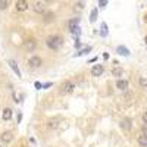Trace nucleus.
<instances>
[{
    "label": "nucleus",
    "mask_w": 147,
    "mask_h": 147,
    "mask_svg": "<svg viewBox=\"0 0 147 147\" xmlns=\"http://www.w3.org/2000/svg\"><path fill=\"white\" fill-rule=\"evenodd\" d=\"M46 46L50 49V50H59V49L63 46V38L60 35H50V37H47V40H46Z\"/></svg>",
    "instance_id": "obj_1"
},
{
    "label": "nucleus",
    "mask_w": 147,
    "mask_h": 147,
    "mask_svg": "<svg viewBox=\"0 0 147 147\" xmlns=\"http://www.w3.org/2000/svg\"><path fill=\"white\" fill-rule=\"evenodd\" d=\"M75 88H77V85L74 84L72 81H65V82L60 84V93L65 94V96L72 94L74 91H75Z\"/></svg>",
    "instance_id": "obj_2"
},
{
    "label": "nucleus",
    "mask_w": 147,
    "mask_h": 147,
    "mask_svg": "<svg viewBox=\"0 0 147 147\" xmlns=\"http://www.w3.org/2000/svg\"><path fill=\"white\" fill-rule=\"evenodd\" d=\"M27 65L30 69H38L41 65H43V59L40 56H31L28 60H27Z\"/></svg>",
    "instance_id": "obj_3"
},
{
    "label": "nucleus",
    "mask_w": 147,
    "mask_h": 147,
    "mask_svg": "<svg viewBox=\"0 0 147 147\" xmlns=\"http://www.w3.org/2000/svg\"><path fill=\"white\" fill-rule=\"evenodd\" d=\"M103 72H105V66L103 65H94L93 68H91V71H90V74H91V77H100V75H103Z\"/></svg>",
    "instance_id": "obj_4"
},
{
    "label": "nucleus",
    "mask_w": 147,
    "mask_h": 147,
    "mask_svg": "<svg viewBox=\"0 0 147 147\" xmlns=\"http://www.w3.org/2000/svg\"><path fill=\"white\" fill-rule=\"evenodd\" d=\"M28 7H30V3L27 2V0H16L15 9H16L18 12H25Z\"/></svg>",
    "instance_id": "obj_5"
},
{
    "label": "nucleus",
    "mask_w": 147,
    "mask_h": 147,
    "mask_svg": "<svg viewBox=\"0 0 147 147\" xmlns=\"http://www.w3.org/2000/svg\"><path fill=\"white\" fill-rule=\"evenodd\" d=\"M115 85H116V88H118V90H121V91H127L129 82H128L127 80H124V78H118V81H116Z\"/></svg>",
    "instance_id": "obj_6"
},
{
    "label": "nucleus",
    "mask_w": 147,
    "mask_h": 147,
    "mask_svg": "<svg viewBox=\"0 0 147 147\" xmlns=\"http://www.w3.org/2000/svg\"><path fill=\"white\" fill-rule=\"evenodd\" d=\"M7 63H9L10 69L15 72V75H18V77H22L21 69H19V66H18V63H16V60H13V59H9V60H7Z\"/></svg>",
    "instance_id": "obj_7"
},
{
    "label": "nucleus",
    "mask_w": 147,
    "mask_h": 147,
    "mask_svg": "<svg viewBox=\"0 0 147 147\" xmlns=\"http://www.w3.org/2000/svg\"><path fill=\"white\" fill-rule=\"evenodd\" d=\"M121 128L124 131H131L132 129V121L129 118H124L121 121Z\"/></svg>",
    "instance_id": "obj_8"
},
{
    "label": "nucleus",
    "mask_w": 147,
    "mask_h": 147,
    "mask_svg": "<svg viewBox=\"0 0 147 147\" xmlns=\"http://www.w3.org/2000/svg\"><path fill=\"white\" fill-rule=\"evenodd\" d=\"M37 47V43L34 40H27L25 43H24V49H25L27 52H34Z\"/></svg>",
    "instance_id": "obj_9"
},
{
    "label": "nucleus",
    "mask_w": 147,
    "mask_h": 147,
    "mask_svg": "<svg viewBox=\"0 0 147 147\" xmlns=\"http://www.w3.org/2000/svg\"><path fill=\"white\" fill-rule=\"evenodd\" d=\"M34 12H37V13H44L46 12V5L43 2H35L34 3Z\"/></svg>",
    "instance_id": "obj_10"
},
{
    "label": "nucleus",
    "mask_w": 147,
    "mask_h": 147,
    "mask_svg": "<svg viewBox=\"0 0 147 147\" xmlns=\"http://www.w3.org/2000/svg\"><path fill=\"white\" fill-rule=\"evenodd\" d=\"M78 25H80V18H74V19H71V21L68 22V28H69L71 32L75 31V28H77Z\"/></svg>",
    "instance_id": "obj_11"
},
{
    "label": "nucleus",
    "mask_w": 147,
    "mask_h": 147,
    "mask_svg": "<svg viewBox=\"0 0 147 147\" xmlns=\"http://www.w3.org/2000/svg\"><path fill=\"white\" fill-rule=\"evenodd\" d=\"M116 53L119 56H129L131 55V52L128 50V47H125V46H118L116 47Z\"/></svg>",
    "instance_id": "obj_12"
},
{
    "label": "nucleus",
    "mask_w": 147,
    "mask_h": 147,
    "mask_svg": "<svg viewBox=\"0 0 147 147\" xmlns=\"http://www.w3.org/2000/svg\"><path fill=\"white\" fill-rule=\"evenodd\" d=\"M12 138H13V136H12V132L10 131H5L3 134H2V136H0V140H2L3 143H10L12 141Z\"/></svg>",
    "instance_id": "obj_13"
},
{
    "label": "nucleus",
    "mask_w": 147,
    "mask_h": 147,
    "mask_svg": "<svg viewBox=\"0 0 147 147\" xmlns=\"http://www.w3.org/2000/svg\"><path fill=\"white\" fill-rule=\"evenodd\" d=\"M137 141H138V144L141 147H147V134L141 132L140 136H138V138H137Z\"/></svg>",
    "instance_id": "obj_14"
},
{
    "label": "nucleus",
    "mask_w": 147,
    "mask_h": 147,
    "mask_svg": "<svg viewBox=\"0 0 147 147\" xmlns=\"http://www.w3.org/2000/svg\"><path fill=\"white\" fill-rule=\"evenodd\" d=\"M12 113H13V110H12L10 107H6V109L3 110V113H2L3 121H9V119L12 118Z\"/></svg>",
    "instance_id": "obj_15"
},
{
    "label": "nucleus",
    "mask_w": 147,
    "mask_h": 147,
    "mask_svg": "<svg viewBox=\"0 0 147 147\" xmlns=\"http://www.w3.org/2000/svg\"><path fill=\"white\" fill-rule=\"evenodd\" d=\"M91 52V47L88 46V47H84V49H81L80 52H77L75 55H74V57H80V56H84V55H87V53H90Z\"/></svg>",
    "instance_id": "obj_16"
},
{
    "label": "nucleus",
    "mask_w": 147,
    "mask_h": 147,
    "mask_svg": "<svg viewBox=\"0 0 147 147\" xmlns=\"http://www.w3.org/2000/svg\"><path fill=\"white\" fill-rule=\"evenodd\" d=\"M112 77H116V78L124 77V69L122 68H113L112 69Z\"/></svg>",
    "instance_id": "obj_17"
},
{
    "label": "nucleus",
    "mask_w": 147,
    "mask_h": 147,
    "mask_svg": "<svg viewBox=\"0 0 147 147\" xmlns=\"http://www.w3.org/2000/svg\"><path fill=\"white\" fill-rule=\"evenodd\" d=\"M97 16H99V9L94 7L91 10V13H90V22H96L97 21Z\"/></svg>",
    "instance_id": "obj_18"
},
{
    "label": "nucleus",
    "mask_w": 147,
    "mask_h": 147,
    "mask_svg": "<svg viewBox=\"0 0 147 147\" xmlns=\"http://www.w3.org/2000/svg\"><path fill=\"white\" fill-rule=\"evenodd\" d=\"M100 35L102 37H107V34H109V30H107V24L106 22H102V25H100Z\"/></svg>",
    "instance_id": "obj_19"
},
{
    "label": "nucleus",
    "mask_w": 147,
    "mask_h": 147,
    "mask_svg": "<svg viewBox=\"0 0 147 147\" xmlns=\"http://www.w3.org/2000/svg\"><path fill=\"white\" fill-rule=\"evenodd\" d=\"M59 119L57 118H55V119H50V121H49V124H47V127L49 128H57V125H59Z\"/></svg>",
    "instance_id": "obj_20"
},
{
    "label": "nucleus",
    "mask_w": 147,
    "mask_h": 147,
    "mask_svg": "<svg viewBox=\"0 0 147 147\" xmlns=\"http://www.w3.org/2000/svg\"><path fill=\"white\" fill-rule=\"evenodd\" d=\"M138 82L141 85V88H147V77H140Z\"/></svg>",
    "instance_id": "obj_21"
},
{
    "label": "nucleus",
    "mask_w": 147,
    "mask_h": 147,
    "mask_svg": "<svg viewBox=\"0 0 147 147\" xmlns=\"http://www.w3.org/2000/svg\"><path fill=\"white\" fill-rule=\"evenodd\" d=\"M52 21H55V13H46L44 22H52Z\"/></svg>",
    "instance_id": "obj_22"
},
{
    "label": "nucleus",
    "mask_w": 147,
    "mask_h": 147,
    "mask_svg": "<svg viewBox=\"0 0 147 147\" xmlns=\"http://www.w3.org/2000/svg\"><path fill=\"white\" fill-rule=\"evenodd\" d=\"M7 0H0V10H6L7 9Z\"/></svg>",
    "instance_id": "obj_23"
},
{
    "label": "nucleus",
    "mask_w": 147,
    "mask_h": 147,
    "mask_svg": "<svg viewBox=\"0 0 147 147\" xmlns=\"http://www.w3.org/2000/svg\"><path fill=\"white\" fill-rule=\"evenodd\" d=\"M74 47H75V49H81V43H80V38H78V37H75V43H74Z\"/></svg>",
    "instance_id": "obj_24"
},
{
    "label": "nucleus",
    "mask_w": 147,
    "mask_h": 147,
    "mask_svg": "<svg viewBox=\"0 0 147 147\" xmlns=\"http://www.w3.org/2000/svg\"><path fill=\"white\" fill-rule=\"evenodd\" d=\"M107 2H109V0H99V5H100V7H106Z\"/></svg>",
    "instance_id": "obj_25"
},
{
    "label": "nucleus",
    "mask_w": 147,
    "mask_h": 147,
    "mask_svg": "<svg viewBox=\"0 0 147 147\" xmlns=\"http://www.w3.org/2000/svg\"><path fill=\"white\" fill-rule=\"evenodd\" d=\"M141 119H143V124H147V110L143 113V116H141Z\"/></svg>",
    "instance_id": "obj_26"
},
{
    "label": "nucleus",
    "mask_w": 147,
    "mask_h": 147,
    "mask_svg": "<svg viewBox=\"0 0 147 147\" xmlns=\"http://www.w3.org/2000/svg\"><path fill=\"white\" fill-rule=\"evenodd\" d=\"M34 85H35V88H37V90H41V88H43V84H41V82H38V81H37Z\"/></svg>",
    "instance_id": "obj_27"
},
{
    "label": "nucleus",
    "mask_w": 147,
    "mask_h": 147,
    "mask_svg": "<svg viewBox=\"0 0 147 147\" xmlns=\"http://www.w3.org/2000/svg\"><path fill=\"white\" fill-rule=\"evenodd\" d=\"M21 121H22V113L19 112V113H18V116H16V122H18V124H21Z\"/></svg>",
    "instance_id": "obj_28"
},
{
    "label": "nucleus",
    "mask_w": 147,
    "mask_h": 147,
    "mask_svg": "<svg viewBox=\"0 0 147 147\" xmlns=\"http://www.w3.org/2000/svg\"><path fill=\"white\" fill-rule=\"evenodd\" d=\"M141 132L147 134V124H143V127H141Z\"/></svg>",
    "instance_id": "obj_29"
},
{
    "label": "nucleus",
    "mask_w": 147,
    "mask_h": 147,
    "mask_svg": "<svg viewBox=\"0 0 147 147\" xmlns=\"http://www.w3.org/2000/svg\"><path fill=\"white\" fill-rule=\"evenodd\" d=\"M50 85H52L50 82H47V84H43V88H49V87H50Z\"/></svg>",
    "instance_id": "obj_30"
},
{
    "label": "nucleus",
    "mask_w": 147,
    "mask_h": 147,
    "mask_svg": "<svg viewBox=\"0 0 147 147\" xmlns=\"http://www.w3.org/2000/svg\"><path fill=\"white\" fill-rule=\"evenodd\" d=\"M44 2H47V3H50V2H53V0H44Z\"/></svg>",
    "instance_id": "obj_31"
}]
</instances>
